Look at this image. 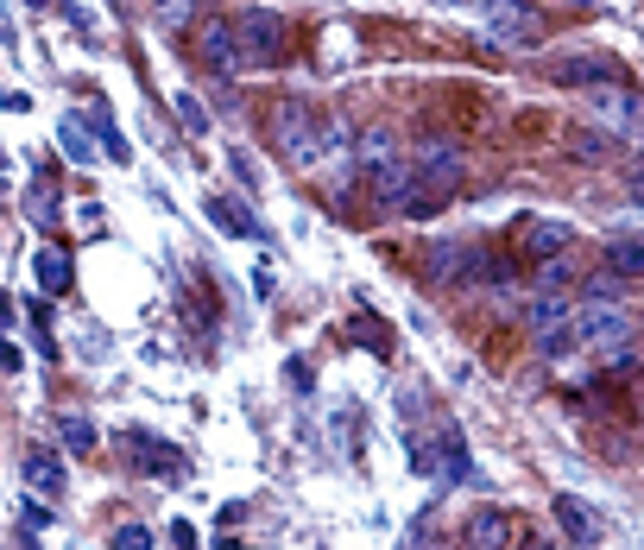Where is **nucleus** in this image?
Instances as JSON below:
<instances>
[{
    "instance_id": "obj_1",
    "label": "nucleus",
    "mask_w": 644,
    "mask_h": 550,
    "mask_svg": "<svg viewBox=\"0 0 644 550\" xmlns=\"http://www.w3.org/2000/svg\"><path fill=\"white\" fill-rule=\"evenodd\" d=\"M272 146L285 152L291 171H316L322 165V114L304 102V95L278 102V114H272Z\"/></svg>"
},
{
    "instance_id": "obj_2",
    "label": "nucleus",
    "mask_w": 644,
    "mask_h": 550,
    "mask_svg": "<svg viewBox=\"0 0 644 550\" xmlns=\"http://www.w3.org/2000/svg\"><path fill=\"white\" fill-rule=\"evenodd\" d=\"M234 45H240V70H272L285 57V19L272 7H247L234 19Z\"/></svg>"
},
{
    "instance_id": "obj_3",
    "label": "nucleus",
    "mask_w": 644,
    "mask_h": 550,
    "mask_svg": "<svg viewBox=\"0 0 644 550\" xmlns=\"http://www.w3.org/2000/svg\"><path fill=\"white\" fill-rule=\"evenodd\" d=\"M480 19H487V38H493V45H506V51H537L543 32H550L531 0H487V13H480Z\"/></svg>"
},
{
    "instance_id": "obj_4",
    "label": "nucleus",
    "mask_w": 644,
    "mask_h": 550,
    "mask_svg": "<svg viewBox=\"0 0 644 550\" xmlns=\"http://www.w3.org/2000/svg\"><path fill=\"white\" fill-rule=\"evenodd\" d=\"M581 102H588V114L613 133V140L644 133V102L632 95V83H594V89H581Z\"/></svg>"
},
{
    "instance_id": "obj_5",
    "label": "nucleus",
    "mask_w": 644,
    "mask_h": 550,
    "mask_svg": "<svg viewBox=\"0 0 644 550\" xmlns=\"http://www.w3.org/2000/svg\"><path fill=\"white\" fill-rule=\"evenodd\" d=\"M525 329L537 336L543 355H569V348H575V304L556 298V291H543V298L525 304Z\"/></svg>"
},
{
    "instance_id": "obj_6",
    "label": "nucleus",
    "mask_w": 644,
    "mask_h": 550,
    "mask_svg": "<svg viewBox=\"0 0 644 550\" xmlns=\"http://www.w3.org/2000/svg\"><path fill=\"white\" fill-rule=\"evenodd\" d=\"M575 342L588 348V355H600V361H626L632 323L619 317V310H607V304H588V310L575 317Z\"/></svg>"
},
{
    "instance_id": "obj_7",
    "label": "nucleus",
    "mask_w": 644,
    "mask_h": 550,
    "mask_svg": "<svg viewBox=\"0 0 644 550\" xmlns=\"http://www.w3.org/2000/svg\"><path fill=\"white\" fill-rule=\"evenodd\" d=\"M424 272L436 285H480V279H493V253L487 247H461V241H442L424 253Z\"/></svg>"
},
{
    "instance_id": "obj_8",
    "label": "nucleus",
    "mask_w": 644,
    "mask_h": 550,
    "mask_svg": "<svg viewBox=\"0 0 644 550\" xmlns=\"http://www.w3.org/2000/svg\"><path fill=\"white\" fill-rule=\"evenodd\" d=\"M543 76L562 89H594V83H626V70H619V57L607 51H575V57H543Z\"/></svg>"
},
{
    "instance_id": "obj_9",
    "label": "nucleus",
    "mask_w": 644,
    "mask_h": 550,
    "mask_svg": "<svg viewBox=\"0 0 644 550\" xmlns=\"http://www.w3.org/2000/svg\"><path fill=\"white\" fill-rule=\"evenodd\" d=\"M461 544L468 550H518L525 544V525H518L506 506H480V513L468 519V532H461Z\"/></svg>"
},
{
    "instance_id": "obj_10",
    "label": "nucleus",
    "mask_w": 644,
    "mask_h": 550,
    "mask_svg": "<svg viewBox=\"0 0 644 550\" xmlns=\"http://www.w3.org/2000/svg\"><path fill=\"white\" fill-rule=\"evenodd\" d=\"M196 64L234 76L240 70V45H234V19H203L196 26Z\"/></svg>"
},
{
    "instance_id": "obj_11",
    "label": "nucleus",
    "mask_w": 644,
    "mask_h": 550,
    "mask_svg": "<svg viewBox=\"0 0 644 550\" xmlns=\"http://www.w3.org/2000/svg\"><path fill=\"white\" fill-rule=\"evenodd\" d=\"M518 247L531 253V260H556V253H575V222H550V215H531L525 228H518Z\"/></svg>"
},
{
    "instance_id": "obj_12",
    "label": "nucleus",
    "mask_w": 644,
    "mask_h": 550,
    "mask_svg": "<svg viewBox=\"0 0 644 550\" xmlns=\"http://www.w3.org/2000/svg\"><path fill=\"white\" fill-rule=\"evenodd\" d=\"M354 165H360V178H373V171H386L398 165V140H392V127H367L354 140Z\"/></svg>"
},
{
    "instance_id": "obj_13",
    "label": "nucleus",
    "mask_w": 644,
    "mask_h": 550,
    "mask_svg": "<svg viewBox=\"0 0 644 550\" xmlns=\"http://www.w3.org/2000/svg\"><path fill=\"white\" fill-rule=\"evenodd\" d=\"M19 481L32 487V494H64V462L57 456H45V449H32V456H19Z\"/></svg>"
},
{
    "instance_id": "obj_14",
    "label": "nucleus",
    "mask_w": 644,
    "mask_h": 550,
    "mask_svg": "<svg viewBox=\"0 0 644 550\" xmlns=\"http://www.w3.org/2000/svg\"><path fill=\"white\" fill-rule=\"evenodd\" d=\"M209 222H215L221 234H240V241H259V234H266V228H259L247 209L234 203V196H209Z\"/></svg>"
},
{
    "instance_id": "obj_15",
    "label": "nucleus",
    "mask_w": 644,
    "mask_h": 550,
    "mask_svg": "<svg viewBox=\"0 0 644 550\" xmlns=\"http://www.w3.org/2000/svg\"><path fill=\"white\" fill-rule=\"evenodd\" d=\"M607 272H619V279H644V234H619V241H607Z\"/></svg>"
},
{
    "instance_id": "obj_16",
    "label": "nucleus",
    "mask_w": 644,
    "mask_h": 550,
    "mask_svg": "<svg viewBox=\"0 0 644 550\" xmlns=\"http://www.w3.org/2000/svg\"><path fill=\"white\" fill-rule=\"evenodd\" d=\"M556 525H562V532H569L575 544H594V538H600L594 519H588V506H581L575 494H556Z\"/></svg>"
},
{
    "instance_id": "obj_17",
    "label": "nucleus",
    "mask_w": 644,
    "mask_h": 550,
    "mask_svg": "<svg viewBox=\"0 0 644 550\" xmlns=\"http://www.w3.org/2000/svg\"><path fill=\"white\" fill-rule=\"evenodd\" d=\"M57 140H64L70 165H95V159H102V152H95V140H89V127L76 121V114H64V127H57Z\"/></svg>"
},
{
    "instance_id": "obj_18",
    "label": "nucleus",
    "mask_w": 644,
    "mask_h": 550,
    "mask_svg": "<svg viewBox=\"0 0 644 550\" xmlns=\"http://www.w3.org/2000/svg\"><path fill=\"white\" fill-rule=\"evenodd\" d=\"M133 443L146 449V456H139V468H146V475H184V462H177L171 443H158V437H133Z\"/></svg>"
},
{
    "instance_id": "obj_19",
    "label": "nucleus",
    "mask_w": 644,
    "mask_h": 550,
    "mask_svg": "<svg viewBox=\"0 0 644 550\" xmlns=\"http://www.w3.org/2000/svg\"><path fill=\"white\" fill-rule=\"evenodd\" d=\"M38 285L45 291H70V260L57 247H38Z\"/></svg>"
},
{
    "instance_id": "obj_20",
    "label": "nucleus",
    "mask_w": 644,
    "mask_h": 550,
    "mask_svg": "<svg viewBox=\"0 0 644 550\" xmlns=\"http://www.w3.org/2000/svg\"><path fill=\"white\" fill-rule=\"evenodd\" d=\"M190 13H196V0H152V26L158 32H184Z\"/></svg>"
},
{
    "instance_id": "obj_21",
    "label": "nucleus",
    "mask_w": 644,
    "mask_h": 550,
    "mask_svg": "<svg viewBox=\"0 0 644 550\" xmlns=\"http://www.w3.org/2000/svg\"><path fill=\"white\" fill-rule=\"evenodd\" d=\"M89 127H95V140H102V159H127V140H120V127L108 121V108H89Z\"/></svg>"
},
{
    "instance_id": "obj_22",
    "label": "nucleus",
    "mask_w": 644,
    "mask_h": 550,
    "mask_svg": "<svg viewBox=\"0 0 644 550\" xmlns=\"http://www.w3.org/2000/svg\"><path fill=\"white\" fill-rule=\"evenodd\" d=\"M26 215H32L38 228H51V222H57V190H51V178H38V184H32V196H26Z\"/></svg>"
},
{
    "instance_id": "obj_23",
    "label": "nucleus",
    "mask_w": 644,
    "mask_h": 550,
    "mask_svg": "<svg viewBox=\"0 0 644 550\" xmlns=\"http://www.w3.org/2000/svg\"><path fill=\"white\" fill-rule=\"evenodd\" d=\"M57 437H64L76 456H89V449H95V424L89 418H57Z\"/></svg>"
},
{
    "instance_id": "obj_24",
    "label": "nucleus",
    "mask_w": 644,
    "mask_h": 550,
    "mask_svg": "<svg viewBox=\"0 0 644 550\" xmlns=\"http://www.w3.org/2000/svg\"><path fill=\"white\" fill-rule=\"evenodd\" d=\"M575 279V253H556V260H543V291H562Z\"/></svg>"
},
{
    "instance_id": "obj_25",
    "label": "nucleus",
    "mask_w": 644,
    "mask_h": 550,
    "mask_svg": "<svg viewBox=\"0 0 644 550\" xmlns=\"http://www.w3.org/2000/svg\"><path fill=\"white\" fill-rule=\"evenodd\" d=\"M177 121H184L190 133H209V114H203V102H196V95H177Z\"/></svg>"
},
{
    "instance_id": "obj_26",
    "label": "nucleus",
    "mask_w": 644,
    "mask_h": 550,
    "mask_svg": "<svg viewBox=\"0 0 644 550\" xmlns=\"http://www.w3.org/2000/svg\"><path fill=\"white\" fill-rule=\"evenodd\" d=\"M114 550H152V532H146V525H120V532H114Z\"/></svg>"
},
{
    "instance_id": "obj_27",
    "label": "nucleus",
    "mask_w": 644,
    "mask_h": 550,
    "mask_svg": "<svg viewBox=\"0 0 644 550\" xmlns=\"http://www.w3.org/2000/svg\"><path fill=\"white\" fill-rule=\"evenodd\" d=\"M19 513H26V525H32V532H45V525H51V513H45L38 500H19Z\"/></svg>"
},
{
    "instance_id": "obj_28",
    "label": "nucleus",
    "mask_w": 644,
    "mask_h": 550,
    "mask_svg": "<svg viewBox=\"0 0 644 550\" xmlns=\"http://www.w3.org/2000/svg\"><path fill=\"white\" fill-rule=\"evenodd\" d=\"M575 152H581V159H607V140H594V133H581V140H575Z\"/></svg>"
},
{
    "instance_id": "obj_29",
    "label": "nucleus",
    "mask_w": 644,
    "mask_h": 550,
    "mask_svg": "<svg viewBox=\"0 0 644 550\" xmlns=\"http://www.w3.org/2000/svg\"><path fill=\"white\" fill-rule=\"evenodd\" d=\"M285 380H291L297 392H310V367H304V361H291V367H285Z\"/></svg>"
},
{
    "instance_id": "obj_30",
    "label": "nucleus",
    "mask_w": 644,
    "mask_h": 550,
    "mask_svg": "<svg viewBox=\"0 0 644 550\" xmlns=\"http://www.w3.org/2000/svg\"><path fill=\"white\" fill-rule=\"evenodd\" d=\"M171 544L177 550H196V532H190V525H171Z\"/></svg>"
},
{
    "instance_id": "obj_31",
    "label": "nucleus",
    "mask_w": 644,
    "mask_h": 550,
    "mask_svg": "<svg viewBox=\"0 0 644 550\" xmlns=\"http://www.w3.org/2000/svg\"><path fill=\"white\" fill-rule=\"evenodd\" d=\"M0 367H7V373H13V367H19V348H13V342H7V336H0Z\"/></svg>"
},
{
    "instance_id": "obj_32",
    "label": "nucleus",
    "mask_w": 644,
    "mask_h": 550,
    "mask_svg": "<svg viewBox=\"0 0 644 550\" xmlns=\"http://www.w3.org/2000/svg\"><path fill=\"white\" fill-rule=\"evenodd\" d=\"M626 196H632V203H644V171H632V178H626Z\"/></svg>"
},
{
    "instance_id": "obj_33",
    "label": "nucleus",
    "mask_w": 644,
    "mask_h": 550,
    "mask_svg": "<svg viewBox=\"0 0 644 550\" xmlns=\"http://www.w3.org/2000/svg\"><path fill=\"white\" fill-rule=\"evenodd\" d=\"M13 323V298H7V291H0V329H7Z\"/></svg>"
},
{
    "instance_id": "obj_34",
    "label": "nucleus",
    "mask_w": 644,
    "mask_h": 550,
    "mask_svg": "<svg viewBox=\"0 0 644 550\" xmlns=\"http://www.w3.org/2000/svg\"><path fill=\"white\" fill-rule=\"evenodd\" d=\"M436 7H480V13H487V0H436Z\"/></svg>"
},
{
    "instance_id": "obj_35",
    "label": "nucleus",
    "mask_w": 644,
    "mask_h": 550,
    "mask_svg": "<svg viewBox=\"0 0 644 550\" xmlns=\"http://www.w3.org/2000/svg\"><path fill=\"white\" fill-rule=\"evenodd\" d=\"M26 7H51V0H26Z\"/></svg>"
},
{
    "instance_id": "obj_36",
    "label": "nucleus",
    "mask_w": 644,
    "mask_h": 550,
    "mask_svg": "<svg viewBox=\"0 0 644 550\" xmlns=\"http://www.w3.org/2000/svg\"><path fill=\"white\" fill-rule=\"evenodd\" d=\"M0 165H7V152H0Z\"/></svg>"
}]
</instances>
